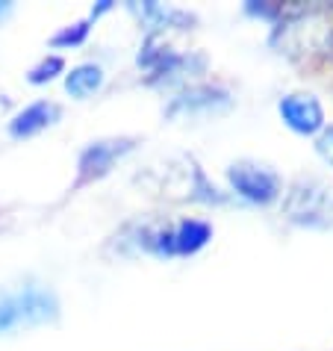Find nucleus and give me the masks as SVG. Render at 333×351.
<instances>
[{"mask_svg": "<svg viewBox=\"0 0 333 351\" xmlns=\"http://www.w3.org/2000/svg\"><path fill=\"white\" fill-rule=\"evenodd\" d=\"M60 319V298L47 287H21L0 298V337L53 325Z\"/></svg>", "mask_w": 333, "mask_h": 351, "instance_id": "f257e3e1", "label": "nucleus"}, {"mask_svg": "<svg viewBox=\"0 0 333 351\" xmlns=\"http://www.w3.org/2000/svg\"><path fill=\"white\" fill-rule=\"evenodd\" d=\"M212 239V224L204 219H180L171 224L142 228L136 242L153 257H192L204 251Z\"/></svg>", "mask_w": 333, "mask_h": 351, "instance_id": "f03ea898", "label": "nucleus"}, {"mask_svg": "<svg viewBox=\"0 0 333 351\" xmlns=\"http://www.w3.org/2000/svg\"><path fill=\"white\" fill-rule=\"evenodd\" d=\"M283 216L304 228H328L333 224V186L316 178H301L283 198Z\"/></svg>", "mask_w": 333, "mask_h": 351, "instance_id": "7ed1b4c3", "label": "nucleus"}, {"mask_svg": "<svg viewBox=\"0 0 333 351\" xmlns=\"http://www.w3.org/2000/svg\"><path fill=\"white\" fill-rule=\"evenodd\" d=\"M136 145H139L136 136H106V139L89 142L80 151V157H77V178L71 189H83V186H92V183L103 180L124 157H130L136 151Z\"/></svg>", "mask_w": 333, "mask_h": 351, "instance_id": "20e7f679", "label": "nucleus"}, {"mask_svg": "<svg viewBox=\"0 0 333 351\" xmlns=\"http://www.w3.org/2000/svg\"><path fill=\"white\" fill-rule=\"evenodd\" d=\"M227 183L239 198L269 207L283 195V180L280 174L266 162L257 160H236L227 165Z\"/></svg>", "mask_w": 333, "mask_h": 351, "instance_id": "39448f33", "label": "nucleus"}, {"mask_svg": "<svg viewBox=\"0 0 333 351\" xmlns=\"http://www.w3.org/2000/svg\"><path fill=\"white\" fill-rule=\"evenodd\" d=\"M195 65L204 68V56H186V53H174L171 47H165L162 38L148 36L142 53H139V68L148 71V83H171L180 74H192Z\"/></svg>", "mask_w": 333, "mask_h": 351, "instance_id": "423d86ee", "label": "nucleus"}, {"mask_svg": "<svg viewBox=\"0 0 333 351\" xmlns=\"http://www.w3.org/2000/svg\"><path fill=\"white\" fill-rule=\"evenodd\" d=\"M280 121L298 136H319L328 128L325 106L312 92H289L278 101Z\"/></svg>", "mask_w": 333, "mask_h": 351, "instance_id": "0eeeda50", "label": "nucleus"}, {"mask_svg": "<svg viewBox=\"0 0 333 351\" xmlns=\"http://www.w3.org/2000/svg\"><path fill=\"white\" fill-rule=\"evenodd\" d=\"M62 119V106L53 104V101H36L30 106H24L21 112L12 115L9 121V136L12 139H33V136L45 133L47 128L60 124Z\"/></svg>", "mask_w": 333, "mask_h": 351, "instance_id": "6e6552de", "label": "nucleus"}, {"mask_svg": "<svg viewBox=\"0 0 333 351\" xmlns=\"http://www.w3.org/2000/svg\"><path fill=\"white\" fill-rule=\"evenodd\" d=\"M103 80H106V74L97 62H80L71 71H65V92L74 101H86V97H92L103 89Z\"/></svg>", "mask_w": 333, "mask_h": 351, "instance_id": "1a4fd4ad", "label": "nucleus"}, {"mask_svg": "<svg viewBox=\"0 0 333 351\" xmlns=\"http://www.w3.org/2000/svg\"><path fill=\"white\" fill-rule=\"evenodd\" d=\"M215 101L227 104V92H224V89H215V86H198V89H189L186 95L174 97V104L169 106V115H177V112H192L195 106H204V110H212Z\"/></svg>", "mask_w": 333, "mask_h": 351, "instance_id": "9d476101", "label": "nucleus"}, {"mask_svg": "<svg viewBox=\"0 0 333 351\" xmlns=\"http://www.w3.org/2000/svg\"><path fill=\"white\" fill-rule=\"evenodd\" d=\"M95 21H97V15L92 12L89 18H83V21H74V24L62 27L60 33H53V36H51V45H53V47H62V51H68V47H80L86 38H89Z\"/></svg>", "mask_w": 333, "mask_h": 351, "instance_id": "9b49d317", "label": "nucleus"}, {"mask_svg": "<svg viewBox=\"0 0 333 351\" xmlns=\"http://www.w3.org/2000/svg\"><path fill=\"white\" fill-rule=\"evenodd\" d=\"M60 74H65V62H62V56L51 53V56H45V60L38 62V65H33V68H30L27 80H30L33 86H45V83L56 80Z\"/></svg>", "mask_w": 333, "mask_h": 351, "instance_id": "f8f14e48", "label": "nucleus"}, {"mask_svg": "<svg viewBox=\"0 0 333 351\" xmlns=\"http://www.w3.org/2000/svg\"><path fill=\"white\" fill-rule=\"evenodd\" d=\"M316 151H319V157L333 169V124H328V128L316 136Z\"/></svg>", "mask_w": 333, "mask_h": 351, "instance_id": "ddd939ff", "label": "nucleus"}, {"mask_svg": "<svg viewBox=\"0 0 333 351\" xmlns=\"http://www.w3.org/2000/svg\"><path fill=\"white\" fill-rule=\"evenodd\" d=\"M6 12V3H0V15H3Z\"/></svg>", "mask_w": 333, "mask_h": 351, "instance_id": "4468645a", "label": "nucleus"}, {"mask_svg": "<svg viewBox=\"0 0 333 351\" xmlns=\"http://www.w3.org/2000/svg\"><path fill=\"white\" fill-rule=\"evenodd\" d=\"M330 60H333V42H330Z\"/></svg>", "mask_w": 333, "mask_h": 351, "instance_id": "2eb2a0df", "label": "nucleus"}]
</instances>
